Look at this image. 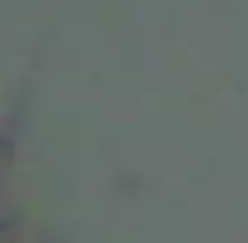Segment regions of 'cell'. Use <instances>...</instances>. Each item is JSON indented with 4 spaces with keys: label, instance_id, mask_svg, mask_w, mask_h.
<instances>
[{
    "label": "cell",
    "instance_id": "obj_1",
    "mask_svg": "<svg viewBox=\"0 0 248 243\" xmlns=\"http://www.w3.org/2000/svg\"><path fill=\"white\" fill-rule=\"evenodd\" d=\"M0 243H31V233H26V213H20L16 193H10L5 162H0Z\"/></svg>",
    "mask_w": 248,
    "mask_h": 243
}]
</instances>
